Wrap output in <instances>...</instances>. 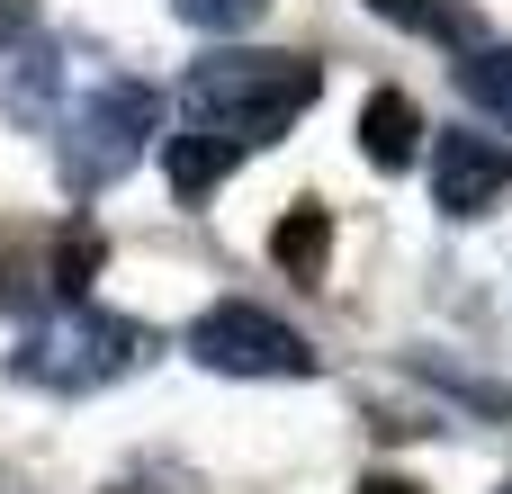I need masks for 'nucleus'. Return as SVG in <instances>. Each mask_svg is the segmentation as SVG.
I'll return each instance as SVG.
<instances>
[{
	"label": "nucleus",
	"mask_w": 512,
	"mask_h": 494,
	"mask_svg": "<svg viewBox=\"0 0 512 494\" xmlns=\"http://www.w3.org/2000/svg\"><path fill=\"white\" fill-rule=\"evenodd\" d=\"M144 351H153V333H144L135 315H108V306H54L45 324L18 333L9 378H18V387H45V396H99V387H117L126 369H144Z\"/></svg>",
	"instance_id": "7ed1b4c3"
},
{
	"label": "nucleus",
	"mask_w": 512,
	"mask_h": 494,
	"mask_svg": "<svg viewBox=\"0 0 512 494\" xmlns=\"http://www.w3.org/2000/svg\"><path fill=\"white\" fill-rule=\"evenodd\" d=\"M504 494H512V486H504Z\"/></svg>",
	"instance_id": "dca6fc26"
},
{
	"label": "nucleus",
	"mask_w": 512,
	"mask_h": 494,
	"mask_svg": "<svg viewBox=\"0 0 512 494\" xmlns=\"http://www.w3.org/2000/svg\"><path fill=\"white\" fill-rule=\"evenodd\" d=\"M504 189H512V153L495 135H441L432 144V198H441V216H486Z\"/></svg>",
	"instance_id": "39448f33"
},
{
	"label": "nucleus",
	"mask_w": 512,
	"mask_h": 494,
	"mask_svg": "<svg viewBox=\"0 0 512 494\" xmlns=\"http://www.w3.org/2000/svg\"><path fill=\"white\" fill-rule=\"evenodd\" d=\"M360 494H423V486H405V477H369Z\"/></svg>",
	"instance_id": "2eb2a0df"
},
{
	"label": "nucleus",
	"mask_w": 512,
	"mask_h": 494,
	"mask_svg": "<svg viewBox=\"0 0 512 494\" xmlns=\"http://www.w3.org/2000/svg\"><path fill=\"white\" fill-rule=\"evenodd\" d=\"M315 90H324L315 54H207V63H189V81H180V135L162 144L171 189L189 207L216 198V180L243 153L279 144L315 108Z\"/></svg>",
	"instance_id": "f257e3e1"
},
{
	"label": "nucleus",
	"mask_w": 512,
	"mask_h": 494,
	"mask_svg": "<svg viewBox=\"0 0 512 494\" xmlns=\"http://www.w3.org/2000/svg\"><path fill=\"white\" fill-rule=\"evenodd\" d=\"M324 252H333V207H288L279 234H270V261H279L288 279H315Z\"/></svg>",
	"instance_id": "1a4fd4ad"
},
{
	"label": "nucleus",
	"mask_w": 512,
	"mask_h": 494,
	"mask_svg": "<svg viewBox=\"0 0 512 494\" xmlns=\"http://www.w3.org/2000/svg\"><path fill=\"white\" fill-rule=\"evenodd\" d=\"M189 360H198V369H216V378H315L306 333H297V324H279V315H261L252 297L207 306V315L189 324Z\"/></svg>",
	"instance_id": "20e7f679"
},
{
	"label": "nucleus",
	"mask_w": 512,
	"mask_h": 494,
	"mask_svg": "<svg viewBox=\"0 0 512 494\" xmlns=\"http://www.w3.org/2000/svg\"><path fill=\"white\" fill-rule=\"evenodd\" d=\"M189 27H207V36H234V27H252L261 18V0H171Z\"/></svg>",
	"instance_id": "ddd939ff"
},
{
	"label": "nucleus",
	"mask_w": 512,
	"mask_h": 494,
	"mask_svg": "<svg viewBox=\"0 0 512 494\" xmlns=\"http://www.w3.org/2000/svg\"><path fill=\"white\" fill-rule=\"evenodd\" d=\"M63 81H72L63 45H27V63H18V81H9V117H18V126H54V117H63Z\"/></svg>",
	"instance_id": "6e6552de"
},
{
	"label": "nucleus",
	"mask_w": 512,
	"mask_h": 494,
	"mask_svg": "<svg viewBox=\"0 0 512 494\" xmlns=\"http://www.w3.org/2000/svg\"><path fill=\"white\" fill-rule=\"evenodd\" d=\"M90 270H99V234H90V225H72V234L54 243V261H45V288H54L63 306H81V288H90Z\"/></svg>",
	"instance_id": "9b49d317"
},
{
	"label": "nucleus",
	"mask_w": 512,
	"mask_h": 494,
	"mask_svg": "<svg viewBox=\"0 0 512 494\" xmlns=\"http://www.w3.org/2000/svg\"><path fill=\"white\" fill-rule=\"evenodd\" d=\"M360 9L387 18V27H405V36H423V45H450V54H477L486 45V27H477L468 0H360Z\"/></svg>",
	"instance_id": "0eeeda50"
},
{
	"label": "nucleus",
	"mask_w": 512,
	"mask_h": 494,
	"mask_svg": "<svg viewBox=\"0 0 512 494\" xmlns=\"http://www.w3.org/2000/svg\"><path fill=\"white\" fill-rule=\"evenodd\" d=\"M27 18H36V0H0V54L27 36Z\"/></svg>",
	"instance_id": "4468645a"
},
{
	"label": "nucleus",
	"mask_w": 512,
	"mask_h": 494,
	"mask_svg": "<svg viewBox=\"0 0 512 494\" xmlns=\"http://www.w3.org/2000/svg\"><path fill=\"white\" fill-rule=\"evenodd\" d=\"M162 135V90L153 81H135V72H99L81 99H63V117H54V162H63V189L72 198H99V189H117L135 162H144V144Z\"/></svg>",
	"instance_id": "f03ea898"
},
{
	"label": "nucleus",
	"mask_w": 512,
	"mask_h": 494,
	"mask_svg": "<svg viewBox=\"0 0 512 494\" xmlns=\"http://www.w3.org/2000/svg\"><path fill=\"white\" fill-rule=\"evenodd\" d=\"M450 81H459V99H468L477 117H504V126H512V45H477V54H459Z\"/></svg>",
	"instance_id": "9d476101"
},
{
	"label": "nucleus",
	"mask_w": 512,
	"mask_h": 494,
	"mask_svg": "<svg viewBox=\"0 0 512 494\" xmlns=\"http://www.w3.org/2000/svg\"><path fill=\"white\" fill-rule=\"evenodd\" d=\"M360 153H369L378 171H405V162L423 153V108H414L405 90H369V99H360Z\"/></svg>",
	"instance_id": "423d86ee"
},
{
	"label": "nucleus",
	"mask_w": 512,
	"mask_h": 494,
	"mask_svg": "<svg viewBox=\"0 0 512 494\" xmlns=\"http://www.w3.org/2000/svg\"><path fill=\"white\" fill-rule=\"evenodd\" d=\"M423 378L450 387L459 405H486V414H504V423H512V387H495V378H468V369H450V360H432V351H423Z\"/></svg>",
	"instance_id": "f8f14e48"
}]
</instances>
